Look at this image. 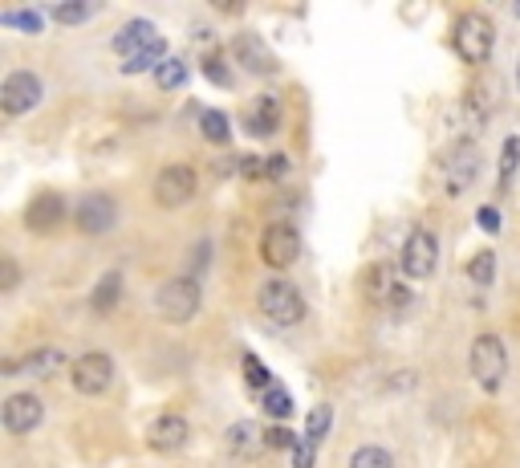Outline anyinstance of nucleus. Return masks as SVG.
Returning a JSON list of instances; mask_svg holds the SVG:
<instances>
[{
    "instance_id": "obj_37",
    "label": "nucleus",
    "mask_w": 520,
    "mask_h": 468,
    "mask_svg": "<svg viewBox=\"0 0 520 468\" xmlns=\"http://www.w3.org/2000/svg\"><path fill=\"white\" fill-rule=\"evenodd\" d=\"M244 167H240V175H248V180H260V175H269V159H240Z\"/></svg>"
},
{
    "instance_id": "obj_27",
    "label": "nucleus",
    "mask_w": 520,
    "mask_h": 468,
    "mask_svg": "<svg viewBox=\"0 0 520 468\" xmlns=\"http://www.w3.org/2000/svg\"><path fill=\"white\" fill-rule=\"evenodd\" d=\"M155 82H159L163 90H179V86L187 82V66L179 62V57H167V62L155 70Z\"/></svg>"
},
{
    "instance_id": "obj_5",
    "label": "nucleus",
    "mask_w": 520,
    "mask_h": 468,
    "mask_svg": "<svg viewBox=\"0 0 520 468\" xmlns=\"http://www.w3.org/2000/svg\"><path fill=\"white\" fill-rule=\"evenodd\" d=\"M472 375L484 391H496L508 375V350L496 334H476L472 342Z\"/></svg>"
},
{
    "instance_id": "obj_38",
    "label": "nucleus",
    "mask_w": 520,
    "mask_h": 468,
    "mask_svg": "<svg viewBox=\"0 0 520 468\" xmlns=\"http://www.w3.org/2000/svg\"><path fill=\"white\" fill-rule=\"evenodd\" d=\"M476 220L484 224V232H500V212H496V208H480Z\"/></svg>"
},
{
    "instance_id": "obj_11",
    "label": "nucleus",
    "mask_w": 520,
    "mask_h": 468,
    "mask_svg": "<svg viewBox=\"0 0 520 468\" xmlns=\"http://www.w3.org/2000/svg\"><path fill=\"white\" fill-rule=\"evenodd\" d=\"M74 220H78V228L86 232V237H102V232H110V228H114L118 208H114V200H110L106 192H90V196H82V204H78Z\"/></svg>"
},
{
    "instance_id": "obj_18",
    "label": "nucleus",
    "mask_w": 520,
    "mask_h": 468,
    "mask_svg": "<svg viewBox=\"0 0 520 468\" xmlns=\"http://www.w3.org/2000/svg\"><path fill=\"white\" fill-rule=\"evenodd\" d=\"M65 367V355L61 350H53V346H45V350H33V355H25V359H13V363H5V375H33V379H49V375H57Z\"/></svg>"
},
{
    "instance_id": "obj_28",
    "label": "nucleus",
    "mask_w": 520,
    "mask_h": 468,
    "mask_svg": "<svg viewBox=\"0 0 520 468\" xmlns=\"http://www.w3.org/2000/svg\"><path fill=\"white\" fill-rule=\"evenodd\" d=\"M260 407H265L273 420H289V416H293V399H289L281 387H273L269 395H260Z\"/></svg>"
},
{
    "instance_id": "obj_24",
    "label": "nucleus",
    "mask_w": 520,
    "mask_h": 468,
    "mask_svg": "<svg viewBox=\"0 0 520 468\" xmlns=\"http://www.w3.org/2000/svg\"><path fill=\"white\" fill-rule=\"evenodd\" d=\"M350 468H395V464H390V452H386V448L366 444V448H358V452L350 456Z\"/></svg>"
},
{
    "instance_id": "obj_2",
    "label": "nucleus",
    "mask_w": 520,
    "mask_h": 468,
    "mask_svg": "<svg viewBox=\"0 0 520 468\" xmlns=\"http://www.w3.org/2000/svg\"><path fill=\"white\" fill-rule=\"evenodd\" d=\"M451 41H455V53L464 57L468 66H480L492 57V45H496V29L484 13H464L451 29Z\"/></svg>"
},
{
    "instance_id": "obj_22",
    "label": "nucleus",
    "mask_w": 520,
    "mask_h": 468,
    "mask_svg": "<svg viewBox=\"0 0 520 468\" xmlns=\"http://www.w3.org/2000/svg\"><path fill=\"white\" fill-rule=\"evenodd\" d=\"M200 131H204V139L216 143V147L232 139V123H228L224 110H204V114H200Z\"/></svg>"
},
{
    "instance_id": "obj_14",
    "label": "nucleus",
    "mask_w": 520,
    "mask_h": 468,
    "mask_svg": "<svg viewBox=\"0 0 520 468\" xmlns=\"http://www.w3.org/2000/svg\"><path fill=\"white\" fill-rule=\"evenodd\" d=\"M232 53H236V62H240L244 70H252V74H277L273 49L260 41L256 33H240V37L232 41Z\"/></svg>"
},
{
    "instance_id": "obj_6",
    "label": "nucleus",
    "mask_w": 520,
    "mask_h": 468,
    "mask_svg": "<svg viewBox=\"0 0 520 468\" xmlns=\"http://www.w3.org/2000/svg\"><path fill=\"white\" fill-rule=\"evenodd\" d=\"M70 383L78 395H102L110 383H114V363L110 355H102V350H86V355H78L70 363Z\"/></svg>"
},
{
    "instance_id": "obj_13",
    "label": "nucleus",
    "mask_w": 520,
    "mask_h": 468,
    "mask_svg": "<svg viewBox=\"0 0 520 468\" xmlns=\"http://www.w3.org/2000/svg\"><path fill=\"white\" fill-rule=\"evenodd\" d=\"M159 45V33L151 21H126L118 33H114V53H122V62H130V57H143L147 49Z\"/></svg>"
},
{
    "instance_id": "obj_3",
    "label": "nucleus",
    "mask_w": 520,
    "mask_h": 468,
    "mask_svg": "<svg viewBox=\"0 0 520 468\" xmlns=\"http://www.w3.org/2000/svg\"><path fill=\"white\" fill-rule=\"evenodd\" d=\"M362 294L378 310H403L411 302V289L399 281V269L390 261H378V265H370L362 273Z\"/></svg>"
},
{
    "instance_id": "obj_32",
    "label": "nucleus",
    "mask_w": 520,
    "mask_h": 468,
    "mask_svg": "<svg viewBox=\"0 0 520 468\" xmlns=\"http://www.w3.org/2000/svg\"><path fill=\"white\" fill-rule=\"evenodd\" d=\"M94 17V5H53V21L61 25H82Z\"/></svg>"
},
{
    "instance_id": "obj_12",
    "label": "nucleus",
    "mask_w": 520,
    "mask_h": 468,
    "mask_svg": "<svg viewBox=\"0 0 520 468\" xmlns=\"http://www.w3.org/2000/svg\"><path fill=\"white\" fill-rule=\"evenodd\" d=\"M41 420H45V403L33 391H17V395L5 399V428L13 436H25V432L41 428Z\"/></svg>"
},
{
    "instance_id": "obj_15",
    "label": "nucleus",
    "mask_w": 520,
    "mask_h": 468,
    "mask_svg": "<svg viewBox=\"0 0 520 468\" xmlns=\"http://www.w3.org/2000/svg\"><path fill=\"white\" fill-rule=\"evenodd\" d=\"M61 220H65V196H57V192H41L25 208V224L33 232H41V237H45V232H53V228H61Z\"/></svg>"
},
{
    "instance_id": "obj_20",
    "label": "nucleus",
    "mask_w": 520,
    "mask_h": 468,
    "mask_svg": "<svg viewBox=\"0 0 520 468\" xmlns=\"http://www.w3.org/2000/svg\"><path fill=\"white\" fill-rule=\"evenodd\" d=\"M118 298H122V273L114 269V273H106V277L94 285V298H90V306H94L98 314H110V310L118 306Z\"/></svg>"
},
{
    "instance_id": "obj_34",
    "label": "nucleus",
    "mask_w": 520,
    "mask_h": 468,
    "mask_svg": "<svg viewBox=\"0 0 520 468\" xmlns=\"http://www.w3.org/2000/svg\"><path fill=\"white\" fill-rule=\"evenodd\" d=\"M17 281H21L17 261H13V257H0V294H13Z\"/></svg>"
},
{
    "instance_id": "obj_19",
    "label": "nucleus",
    "mask_w": 520,
    "mask_h": 468,
    "mask_svg": "<svg viewBox=\"0 0 520 468\" xmlns=\"http://www.w3.org/2000/svg\"><path fill=\"white\" fill-rule=\"evenodd\" d=\"M476 171H480L476 147H472V143H460V147H455V155H451V163H447V192H451V196L464 192V188L476 180Z\"/></svg>"
},
{
    "instance_id": "obj_36",
    "label": "nucleus",
    "mask_w": 520,
    "mask_h": 468,
    "mask_svg": "<svg viewBox=\"0 0 520 468\" xmlns=\"http://www.w3.org/2000/svg\"><path fill=\"white\" fill-rule=\"evenodd\" d=\"M293 468H313V444L309 440L293 444Z\"/></svg>"
},
{
    "instance_id": "obj_25",
    "label": "nucleus",
    "mask_w": 520,
    "mask_h": 468,
    "mask_svg": "<svg viewBox=\"0 0 520 468\" xmlns=\"http://www.w3.org/2000/svg\"><path fill=\"white\" fill-rule=\"evenodd\" d=\"M244 379H248V387L256 391V395H269L277 383H273V375L265 371V367H260L252 355H244Z\"/></svg>"
},
{
    "instance_id": "obj_29",
    "label": "nucleus",
    "mask_w": 520,
    "mask_h": 468,
    "mask_svg": "<svg viewBox=\"0 0 520 468\" xmlns=\"http://www.w3.org/2000/svg\"><path fill=\"white\" fill-rule=\"evenodd\" d=\"M163 53H167V45L159 41V45L147 49L143 57H130V62H122V74H143V70H151V66L159 70V66H163Z\"/></svg>"
},
{
    "instance_id": "obj_35",
    "label": "nucleus",
    "mask_w": 520,
    "mask_h": 468,
    "mask_svg": "<svg viewBox=\"0 0 520 468\" xmlns=\"http://www.w3.org/2000/svg\"><path fill=\"white\" fill-rule=\"evenodd\" d=\"M293 444H297V436L285 432V428H269V432H265V448H289V452H293Z\"/></svg>"
},
{
    "instance_id": "obj_1",
    "label": "nucleus",
    "mask_w": 520,
    "mask_h": 468,
    "mask_svg": "<svg viewBox=\"0 0 520 468\" xmlns=\"http://www.w3.org/2000/svg\"><path fill=\"white\" fill-rule=\"evenodd\" d=\"M256 306H260V314H265L273 326H297V322L305 318L301 289H297L293 281H281V277H273V281L260 285Z\"/></svg>"
},
{
    "instance_id": "obj_7",
    "label": "nucleus",
    "mask_w": 520,
    "mask_h": 468,
    "mask_svg": "<svg viewBox=\"0 0 520 468\" xmlns=\"http://www.w3.org/2000/svg\"><path fill=\"white\" fill-rule=\"evenodd\" d=\"M195 167H187V163H171V167H163L159 175H155V204H163V208H183L191 196H195Z\"/></svg>"
},
{
    "instance_id": "obj_23",
    "label": "nucleus",
    "mask_w": 520,
    "mask_h": 468,
    "mask_svg": "<svg viewBox=\"0 0 520 468\" xmlns=\"http://www.w3.org/2000/svg\"><path fill=\"white\" fill-rule=\"evenodd\" d=\"M330 420H334V407L330 403H317L313 412H309V424H305V440L321 444L325 436H330Z\"/></svg>"
},
{
    "instance_id": "obj_21",
    "label": "nucleus",
    "mask_w": 520,
    "mask_h": 468,
    "mask_svg": "<svg viewBox=\"0 0 520 468\" xmlns=\"http://www.w3.org/2000/svg\"><path fill=\"white\" fill-rule=\"evenodd\" d=\"M228 448H232L236 456H252L256 448H265V436H260V432H256L248 420H240V424L228 432Z\"/></svg>"
},
{
    "instance_id": "obj_9",
    "label": "nucleus",
    "mask_w": 520,
    "mask_h": 468,
    "mask_svg": "<svg viewBox=\"0 0 520 468\" xmlns=\"http://www.w3.org/2000/svg\"><path fill=\"white\" fill-rule=\"evenodd\" d=\"M260 257H265V265H273V269H289L301 257L297 228L293 224H273L265 237H260Z\"/></svg>"
},
{
    "instance_id": "obj_10",
    "label": "nucleus",
    "mask_w": 520,
    "mask_h": 468,
    "mask_svg": "<svg viewBox=\"0 0 520 468\" xmlns=\"http://www.w3.org/2000/svg\"><path fill=\"white\" fill-rule=\"evenodd\" d=\"M37 102H41V78L29 70L9 74L5 86H0V106H5V114H29Z\"/></svg>"
},
{
    "instance_id": "obj_17",
    "label": "nucleus",
    "mask_w": 520,
    "mask_h": 468,
    "mask_svg": "<svg viewBox=\"0 0 520 468\" xmlns=\"http://www.w3.org/2000/svg\"><path fill=\"white\" fill-rule=\"evenodd\" d=\"M147 444L155 452H179L187 444V420L167 412V416H155V424L147 428Z\"/></svg>"
},
{
    "instance_id": "obj_30",
    "label": "nucleus",
    "mask_w": 520,
    "mask_h": 468,
    "mask_svg": "<svg viewBox=\"0 0 520 468\" xmlns=\"http://www.w3.org/2000/svg\"><path fill=\"white\" fill-rule=\"evenodd\" d=\"M468 277L476 285H492V277H496V253H476L468 261Z\"/></svg>"
},
{
    "instance_id": "obj_31",
    "label": "nucleus",
    "mask_w": 520,
    "mask_h": 468,
    "mask_svg": "<svg viewBox=\"0 0 520 468\" xmlns=\"http://www.w3.org/2000/svg\"><path fill=\"white\" fill-rule=\"evenodd\" d=\"M516 159H520V139H504V151H500V188H508L512 171H516Z\"/></svg>"
},
{
    "instance_id": "obj_39",
    "label": "nucleus",
    "mask_w": 520,
    "mask_h": 468,
    "mask_svg": "<svg viewBox=\"0 0 520 468\" xmlns=\"http://www.w3.org/2000/svg\"><path fill=\"white\" fill-rule=\"evenodd\" d=\"M269 175H273V180L289 175V155H269Z\"/></svg>"
},
{
    "instance_id": "obj_8",
    "label": "nucleus",
    "mask_w": 520,
    "mask_h": 468,
    "mask_svg": "<svg viewBox=\"0 0 520 468\" xmlns=\"http://www.w3.org/2000/svg\"><path fill=\"white\" fill-rule=\"evenodd\" d=\"M435 265H439V241L431 237V232H423V228L411 232L407 245H403V253H399V269L419 281V277H431Z\"/></svg>"
},
{
    "instance_id": "obj_4",
    "label": "nucleus",
    "mask_w": 520,
    "mask_h": 468,
    "mask_svg": "<svg viewBox=\"0 0 520 468\" xmlns=\"http://www.w3.org/2000/svg\"><path fill=\"white\" fill-rule=\"evenodd\" d=\"M155 310L167 322L195 318V310H200V281H195V277H171V281H163L159 294H155Z\"/></svg>"
},
{
    "instance_id": "obj_40",
    "label": "nucleus",
    "mask_w": 520,
    "mask_h": 468,
    "mask_svg": "<svg viewBox=\"0 0 520 468\" xmlns=\"http://www.w3.org/2000/svg\"><path fill=\"white\" fill-rule=\"evenodd\" d=\"M512 13H516V17H520V5H516V9H512Z\"/></svg>"
},
{
    "instance_id": "obj_33",
    "label": "nucleus",
    "mask_w": 520,
    "mask_h": 468,
    "mask_svg": "<svg viewBox=\"0 0 520 468\" xmlns=\"http://www.w3.org/2000/svg\"><path fill=\"white\" fill-rule=\"evenodd\" d=\"M204 74H208L212 86H232V70H228V62H224L220 53H208V57H204Z\"/></svg>"
},
{
    "instance_id": "obj_16",
    "label": "nucleus",
    "mask_w": 520,
    "mask_h": 468,
    "mask_svg": "<svg viewBox=\"0 0 520 468\" xmlns=\"http://www.w3.org/2000/svg\"><path fill=\"white\" fill-rule=\"evenodd\" d=\"M277 127H281V106H277V98H273V94H260V98L248 106V114H244V131H248L252 139H269V135H277Z\"/></svg>"
},
{
    "instance_id": "obj_26",
    "label": "nucleus",
    "mask_w": 520,
    "mask_h": 468,
    "mask_svg": "<svg viewBox=\"0 0 520 468\" xmlns=\"http://www.w3.org/2000/svg\"><path fill=\"white\" fill-rule=\"evenodd\" d=\"M0 25L25 29V33H41V13L37 9H9V13H0Z\"/></svg>"
}]
</instances>
